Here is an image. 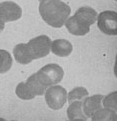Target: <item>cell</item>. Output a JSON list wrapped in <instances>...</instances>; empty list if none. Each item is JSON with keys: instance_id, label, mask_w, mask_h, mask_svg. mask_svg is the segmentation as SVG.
Here are the masks:
<instances>
[{"instance_id": "cell-1", "label": "cell", "mask_w": 117, "mask_h": 121, "mask_svg": "<svg viewBox=\"0 0 117 121\" xmlns=\"http://www.w3.org/2000/svg\"><path fill=\"white\" fill-rule=\"evenodd\" d=\"M39 13L51 27L60 28L71 13V8L61 0H49L39 4Z\"/></svg>"}, {"instance_id": "cell-2", "label": "cell", "mask_w": 117, "mask_h": 121, "mask_svg": "<svg viewBox=\"0 0 117 121\" xmlns=\"http://www.w3.org/2000/svg\"><path fill=\"white\" fill-rule=\"evenodd\" d=\"M36 75L46 87L58 84L64 77L63 68L55 63H50L43 66L36 72Z\"/></svg>"}, {"instance_id": "cell-3", "label": "cell", "mask_w": 117, "mask_h": 121, "mask_svg": "<svg viewBox=\"0 0 117 121\" xmlns=\"http://www.w3.org/2000/svg\"><path fill=\"white\" fill-rule=\"evenodd\" d=\"M45 102L52 110H59L67 102V91L60 85H52L47 87L44 92Z\"/></svg>"}, {"instance_id": "cell-4", "label": "cell", "mask_w": 117, "mask_h": 121, "mask_svg": "<svg viewBox=\"0 0 117 121\" xmlns=\"http://www.w3.org/2000/svg\"><path fill=\"white\" fill-rule=\"evenodd\" d=\"M96 22L99 30L102 33L112 36L117 34V13L115 11H102L97 15Z\"/></svg>"}, {"instance_id": "cell-5", "label": "cell", "mask_w": 117, "mask_h": 121, "mask_svg": "<svg viewBox=\"0 0 117 121\" xmlns=\"http://www.w3.org/2000/svg\"><path fill=\"white\" fill-rule=\"evenodd\" d=\"M52 40L47 35H39L30 39L27 44L35 59H40L50 53Z\"/></svg>"}, {"instance_id": "cell-6", "label": "cell", "mask_w": 117, "mask_h": 121, "mask_svg": "<svg viewBox=\"0 0 117 121\" xmlns=\"http://www.w3.org/2000/svg\"><path fill=\"white\" fill-rule=\"evenodd\" d=\"M22 16V9L15 2L3 1L0 2V20L4 23L19 20Z\"/></svg>"}, {"instance_id": "cell-7", "label": "cell", "mask_w": 117, "mask_h": 121, "mask_svg": "<svg viewBox=\"0 0 117 121\" xmlns=\"http://www.w3.org/2000/svg\"><path fill=\"white\" fill-rule=\"evenodd\" d=\"M64 25L69 33L75 36H84L90 31V25L76 15L69 16L68 19L65 21Z\"/></svg>"}, {"instance_id": "cell-8", "label": "cell", "mask_w": 117, "mask_h": 121, "mask_svg": "<svg viewBox=\"0 0 117 121\" xmlns=\"http://www.w3.org/2000/svg\"><path fill=\"white\" fill-rule=\"evenodd\" d=\"M102 99L103 95L95 94L92 96H86L82 100V108L87 118H90L95 112L102 107Z\"/></svg>"}, {"instance_id": "cell-9", "label": "cell", "mask_w": 117, "mask_h": 121, "mask_svg": "<svg viewBox=\"0 0 117 121\" xmlns=\"http://www.w3.org/2000/svg\"><path fill=\"white\" fill-rule=\"evenodd\" d=\"M13 55H14V59L19 64H22V65L29 64L34 60L32 52L27 43H19V44H17L13 48Z\"/></svg>"}, {"instance_id": "cell-10", "label": "cell", "mask_w": 117, "mask_h": 121, "mask_svg": "<svg viewBox=\"0 0 117 121\" xmlns=\"http://www.w3.org/2000/svg\"><path fill=\"white\" fill-rule=\"evenodd\" d=\"M50 51L58 57H67L73 51V45L66 39H55L51 42Z\"/></svg>"}, {"instance_id": "cell-11", "label": "cell", "mask_w": 117, "mask_h": 121, "mask_svg": "<svg viewBox=\"0 0 117 121\" xmlns=\"http://www.w3.org/2000/svg\"><path fill=\"white\" fill-rule=\"evenodd\" d=\"M67 117L69 120H87L82 108V101H73L67 108Z\"/></svg>"}, {"instance_id": "cell-12", "label": "cell", "mask_w": 117, "mask_h": 121, "mask_svg": "<svg viewBox=\"0 0 117 121\" xmlns=\"http://www.w3.org/2000/svg\"><path fill=\"white\" fill-rule=\"evenodd\" d=\"M74 15L80 17L82 20H84L86 23H88L91 26V25H93L96 22L98 13L96 10L93 9V8L90 6H82L78 10H76Z\"/></svg>"}, {"instance_id": "cell-13", "label": "cell", "mask_w": 117, "mask_h": 121, "mask_svg": "<svg viewBox=\"0 0 117 121\" xmlns=\"http://www.w3.org/2000/svg\"><path fill=\"white\" fill-rule=\"evenodd\" d=\"M90 118L92 121H116L117 114H116V111L114 110L101 107Z\"/></svg>"}, {"instance_id": "cell-14", "label": "cell", "mask_w": 117, "mask_h": 121, "mask_svg": "<svg viewBox=\"0 0 117 121\" xmlns=\"http://www.w3.org/2000/svg\"><path fill=\"white\" fill-rule=\"evenodd\" d=\"M26 83H27L30 88L33 90V92L35 93L36 96H41V95H44L45 90L47 89V87L40 81V79L38 78V76L36 75V73L30 75L27 80H26Z\"/></svg>"}, {"instance_id": "cell-15", "label": "cell", "mask_w": 117, "mask_h": 121, "mask_svg": "<svg viewBox=\"0 0 117 121\" xmlns=\"http://www.w3.org/2000/svg\"><path fill=\"white\" fill-rule=\"evenodd\" d=\"M15 93L17 97L22 99V100H32L36 97L35 93L33 92V90L30 88V86L26 82H20L16 86Z\"/></svg>"}, {"instance_id": "cell-16", "label": "cell", "mask_w": 117, "mask_h": 121, "mask_svg": "<svg viewBox=\"0 0 117 121\" xmlns=\"http://www.w3.org/2000/svg\"><path fill=\"white\" fill-rule=\"evenodd\" d=\"M12 56L6 50L0 49V74L8 72L12 67Z\"/></svg>"}, {"instance_id": "cell-17", "label": "cell", "mask_w": 117, "mask_h": 121, "mask_svg": "<svg viewBox=\"0 0 117 121\" xmlns=\"http://www.w3.org/2000/svg\"><path fill=\"white\" fill-rule=\"evenodd\" d=\"M88 95L89 93L87 89L82 87V86H78V87L73 88L69 93H67V101L69 103L73 101H82Z\"/></svg>"}, {"instance_id": "cell-18", "label": "cell", "mask_w": 117, "mask_h": 121, "mask_svg": "<svg viewBox=\"0 0 117 121\" xmlns=\"http://www.w3.org/2000/svg\"><path fill=\"white\" fill-rule=\"evenodd\" d=\"M102 107L108 108V109H111L114 111L117 110V92L116 91L107 94L106 96H103Z\"/></svg>"}, {"instance_id": "cell-19", "label": "cell", "mask_w": 117, "mask_h": 121, "mask_svg": "<svg viewBox=\"0 0 117 121\" xmlns=\"http://www.w3.org/2000/svg\"><path fill=\"white\" fill-rule=\"evenodd\" d=\"M4 28H5V23H4L2 20H0V33L3 31Z\"/></svg>"}, {"instance_id": "cell-20", "label": "cell", "mask_w": 117, "mask_h": 121, "mask_svg": "<svg viewBox=\"0 0 117 121\" xmlns=\"http://www.w3.org/2000/svg\"><path fill=\"white\" fill-rule=\"evenodd\" d=\"M45 1H49V0H39V2H45Z\"/></svg>"}]
</instances>
